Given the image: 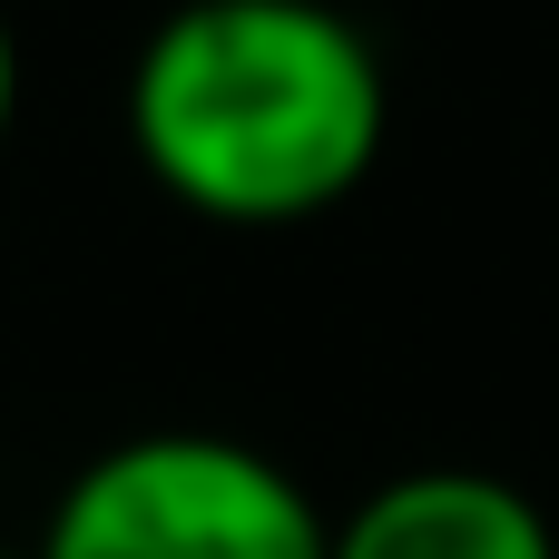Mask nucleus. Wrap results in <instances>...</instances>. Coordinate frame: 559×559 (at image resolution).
Masks as SVG:
<instances>
[{"instance_id":"obj_1","label":"nucleus","mask_w":559,"mask_h":559,"mask_svg":"<svg viewBox=\"0 0 559 559\" xmlns=\"http://www.w3.org/2000/svg\"><path fill=\"white\" fill-rule=\"evenodd\" d=\"M118 128L177 216L295 236L373 187L393 59L344 0H177L118 79Z\"/></svg>"},{"instance_id":"obj_4","label":"nucleus","mask_w":559,"mask_h":559,"mask_svg":"<svg viewBox=\"0 0 559 559\" xmlns=\"http://www.w3.org/2000/svg\"><path fill=\"white\" fill-rule=\"evenodd\" d=\"M20 88H29V69H20V29H10V10H0V157H10V128H20Z\"/></svg>"},{"instance_id":"obj_5","label":"nucleus","mask_w":559,"mask_h":559,"mask_svg":"<svg viewBox=\"0 0 559 559\" xmlns=\"http://www.w3.org/2000/svg\"><path fill=\"white\" fill-rule=\"evenodd\" d=\"M0 559H29V550H0Z\"/></svg>"},{"instance_id":"obj_2","label":"nucleus","mask_w":559,"mask_h":559,"mask_svg":"<svg viewBox=\"0 0 559 559\" xmlns=\"http://www.w3.org/2000/svg\"><path fill=\"white\" fill-rule=\"evenodd\" d=\"M29 559H334V521L236 432H128L69 472Z\"/></svg>"},{"instance_id":"obj_3","label":"nucleus","mask_w":559,"mask_h":559,"mask_svg":"<svg viewBox=\"0 0 559 559\" xmlns=\"http://www.w3.org/2000/svg\"><path fill=\"white\" fill-rule=\"evenodd\" d=\"M334 559H559V521L481 462H423L334 511Z\"/></svg>"}]
</instances>
